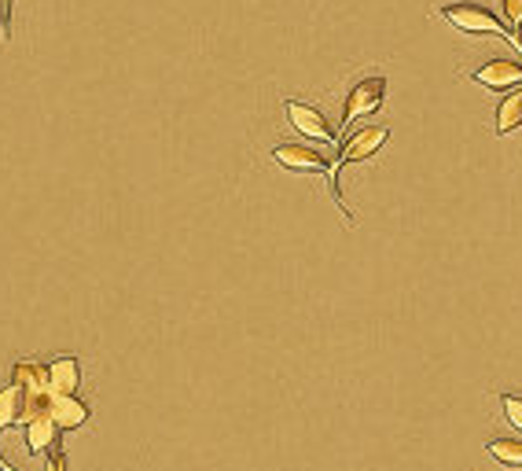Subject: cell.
<instances>
[{"instance_id": "obj_1", "label": "cell", "mask_w": 522, "mask_h": 471, "mask_svg": "<svg viewBox=\"0 0 522 471\" xmlns=\"http://www.w3.org/2000/svg\"><path fill=\"white\" fill-rule=\"evenodd\" d=\"M386 137H390V129L386 126H364V129H357V133H350V137L342 140V148H339V159L331 162V196H335V203H339V210H342V218L350 221L353 225V214H350V207H346V199H342V188H339V173L350 166V162H364V159H372L375 151L383 148L386 144Z\"/></svg>"}, {"instance_id": "obj_2", "label": "cell", "mask_w": 522, "mask_h": 471, "mask_svg": "<svg viewBox=\"0 0 522 471\" xmlns=\"http://www.w3.org/2000/svg\"><path fill=\"white\" fill-rule=\"evenodd\" d=\"M438 12H442L445 23H453L460 34H471V37H508V41H515V37H511V30L504 26V19H497V15L489 12V8H482V4H442Z\"/></svg>"}, {"instance_id": "obj_3", "label": "cell", "mask_w": 522, "mask_h": 471, "mask_svg": "<svg viewBox=\"0 0 522 471\" xmlns=\"http://www.w3.org/2000/svg\"><path fill=\"white\" fill-rule=\"evenodd\" d=\"M386 100V78H364L357 81L346 96V107H342V126H346V137H350V126L357 118L364 115H375Z\"/></svg>"}, {"instance_id": "obj_4", "label": "cell", "mask_w": 522, "mask_h": 471, "mask_svg": "<svg viewBox=\"0 0 522 471\" xmlns=\"http://www.w3.org/2000/svg\"><path fill=\"white\" fill-rule=\"evenodd\" d=\"M273 159L284 166V170L295 173H320L331 181V159L320 148H309V144H276Z\"/></svg>"}, {"instance_id": "obj_5", "label": "cell", "mask_w": 522, "mask_h": 471, "mask_svg": "<svg viewBox=\"0 0 522 471\" xmlns=\"http://www.w3.org/2000/svg\"><path fill=\"white\" fill-rule=\"evenodd\" d=\"M45 376L52 398H74L81 387V361L74 354H59L45 365Z\"/></svg>"}, {"instance_id": "obj_6", "label": "cell", "mask_w": 522, "mask_h": 471, "mask_svg": "<svg viewBox=\"0 0 522 471\" xmlns=\"http://www.w3.org/2000/svg\"><path fill=\"white\" fill-rule=\"evenodd\" d=\"M284 111H287V122H291V126L302 133V137L320 140V144H335V129L328 126V118L320 115L317 107L298 104V100H287Z\"/></svg>"}, {"instance_id": "obj_7", "label": "cell", "mask_w": 522, "mask_h": 471, "mask_svg": "<svg viewBox=\"0 0 522 471\" xmlns=\"http://www.w3.org/2000/svg\"><path fill=\"white\" fill-rule=\"evenodd\" d=\"M471 78L493 92H511L522 85V63H515V59H489L486 67H478Z\"/></svg>"}, {"instance_id": "obj_8", "label": "cell", "mask_w": 522, "mask_h": 471, "mask_svg": "<svg viewBox=\"0 0 522 471\" xmlns=\"http://www.w3.org/2000/svg\"><path fill=\"white\" fill-rule=\"evenodd\" d=\"M45 416L59 427V431H74V427L89 424L92 413H89V405H85L78 394H74V398H48Z\"/></svg>"}, {"instance_id": "obj_9", "label": "cell", "mask_w": 522, "mask_h": 471, "mask_svg": "<svg viewBox=\"0 0 522 471\" xmlns=\"http://www.w3.org/2000/svg\"><path fill=\"white\" fill-rule=\"evenodd\" d=\"M59 431L48 416H34V420H26L23 424V438H26V453H34V457H45L52 449H59Z\"/></svg>"}, {"instance_id": "obj_10", "label": "cell", "mask_w": 522, "mask_h": 471, "mask_svg": "<svg viewBox=\"0 0 522 471\" xmlns=\"http://www.w3.org/2000/svg\"><path fill=\"white\" fill-rule=\"evenodd\" d=\"M12 387L23 391V398H45L48 394V376H45V365H37V361H15L12 365Z\"/></svg>"}, {"instance_id": "obj_11", "label": "cell", "mask_w": 522, "mask_h": 471, "mask_svg": "<svg viewBox=\"0 0 522 471\" xmlns=\"http://www.w3.org/2000/svg\"><path fill=\"white\" fill-rule=\"evenodd\" d=\"M497 137H508L522 126V89H511L504 100L497 104Z\"/></svg>"}, {"instance_id": "obj_12", "label": "cell", "mask_w": 522, "mask_h": 471, "mask_svg": "<svg viewBox=\"0 0 522 471\" xmlns=\"http://www.w3.org/2000/svg\"><path fill=\"white\" fill-rule=\"evenodd\" d=\"M8 427H23V391L19 387H0V435Z\"/></svg>"}, {"instance_id": "obj_13", "label": "cell", "mask_w": 522, "mask_h": 471, "mask_svg": "<svg viewBox=\"0 0 522 471\" xmlns=\"http://www.w3.org/2000/svg\"><path fill=\"white\" fill-rule=\"evenodd\" d=\"M486 453L493 460H500L504 468H522V442L519 438H489Z\"/></svg>"}, {"instance_id": "obj_14", "label": "cell", "mask_w": 522, "mask_h": 471, "mask_svg": "<svg viewBox=\"0 0 522 471\" xmlns=\"http://www.w3.org/2000/svg\"><path fill=\"white\" fill-rule=\"evenodd\" d=\"M500 409H504V416H508V424L515 427V431H522V398L519 394H500Z\"/></svg>"}, {"instance_id": "obj_15", "label": "cell", "mask_w": 522, "mask_h": 471, "mask_svg": "<svg viewBox=\"0 0 522 471\" xmlns=\"http://www.w3.org/2000/svg\"><path fill=\"white\" fill-rule=\"evenodd\" d=\"M504 26L511 30V37L522 30V0H504ZM515 45H519V37H515Z\"/></svg>"}, {"instance_id": "obj_16", "label": "cell", "mask_w": 522, "mask_h": 471, "mask_svg": "<svg viewBox=\"0 0 522 471\" xmlns=\"http://www.w3.org/2000/svg\"><path fill=\"white\" fill-rule=\"evenodd\" d=\"M45 471H67V453H63V449L45 453Z\"/></svg>"}, {"instance_id": "obj_17", "label": "cell", "mask_w": 522, "mask_h": 471, "mask_svg": "<svg viewBox=\"0 0 522 471\" xmlns=\"http://www.w3.org/2000/svg\"><path fill=\"white\" fill-rule=\"evenodd\" d=\"M0 471H15V468H12V464H8V468H0Z\"/></svg>"}, {"instance_id": "obj_18", "label": "cell", "mask_w": 522, "mask_h": 471, "mask_svg": "<svg viewBox=\"0 0 522 471\" xmlns=\"http://www.w3.org/2000/svg\"><path fill=\"white\" fill-rule=\"evenodd\" d=\"M0 468H8V464H4V457H0Z\"/></svg>"}, {"instance_id": "obj_19", "label": "cell", "mask_w": 522, "mask_h": 471, "mask_svg": "<svg viewBox=\"0 0 522 471\" xmlns=\"http://www.w3.org/2000/svg\"><path fill=\"white\" fill-rule=\"evenodd\" d=\"M519 52H522V37H519Z\"/></svg>"}]
</instances>
